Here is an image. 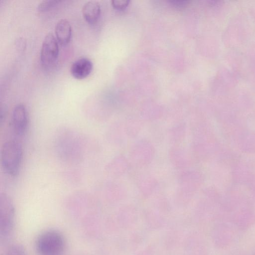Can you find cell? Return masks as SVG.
Wrapping results in <instances>:
<instances>
[{
  "label": "cell",
  "mask_w": 255,
  "mask_h": 255,
  "mask_svg": "<svg viewBox=\"0 0 255 255\" xmlns=\"http://www.w3.org/2000/svg\"><path fill=\"white\" fill-rule=\"evenodd\" d=\"M22 147L16 140L5 142L2 146L0 162L4 172L12 177L16 176L20 168L22 159Z\"/></svg>",
  "instance_id": "obj_1"
},
{
  "label": "cell",
  "mask_w": 255,
  "mask_h": 255,
  "mask_svg": "<svg viewBox=\"0 0 255 255\" xmlns=\"http://www.w3.org/2000/svg\"><path fill=\"white\" fill-rule=\"evenodd\" d=\"M39 255H63L65 242L63 236L55 230H48L41 234L36 242Z\"/></svg>",
  "instance_id": "obj_2"
},
{
  "label": "cell",
  "mask_w": 255,
  "mask_h": 255,
  "mask_svg": "<svg viewBox=\"0 0 255 255\" xmlns=\"http://www.w3.org/2000/svg\"><path fill=\"white\" fill-rule=\"evenodd\" d=\"M14 207L11 198L5 193L0 195V235L5 239L12 231L14 226Z\"/></svg>",
  "instance_id": "obj_3"
},
{
  "label": "cell",
  "mask_w": 255,
  "mask_h": 255,
  "mask_svg": "<svg viewBox=\"0 0 255 255\" xmlns=\"http://www.w3.org/2000/svg\"><path fill=\"white\" fill-rule=\"evenodd\" d=\"M58 43L52 33H48L45 36L40 50V60L44 65L51 66L57 60L59 51Z\"/></svg>",
  "instance_id": "obj_4"
},
{
  "label": "cell",
  "mask_w": 255,
  "mask_h": 255,
  "mask_svg": "<svg viewBox=\"0 0 255 255\" xmlns=\"http://www.w3.org/2000/svg\"><path fill=\"white\" fill-rule=\"evenodd\" d=\"M11 122L15 134L18 136L23 135L27 130L28 123L27 109L23 104H19L14 107Z\"/></svg>",
  "instance_id": "obj_5"
},
{
  "label": "cell",
  "mask_w": 255,
  "mask_h": 255,
  "mask_svg": "<svg viewBox=\"0 0 255 255\" xmlns=\"http://www.w3.org/2000/svg\"><path fill=\"white\" fill-rule=\"evenodd\" d=\"M93 66V63L90 59L86 57H81L72 64L70 72L76 79H84L91 73Z\"/></svg>",
  "instance_id": "obj_6"
},
{
  "label": "cell",
  "mask_w": 255,
  "mask_h": 255,
  "mask_svg": "<svg viewBox=\"0 0 255 255\" xmlns=\"http://www.w3.org/2000/svg\"><path fill=\"white\" fill-rule=\"evenodd\" d=\"M56 38L61 45H65L70 41L72 28L69 21L66 19H60L55 27Z\"/></svg>",
  "instance_id": "obj_7"
},
{
  "label": "cell",
  "mask_w": 255,
  "mask_h": 255,
  "mask_svg": "<svg viewBox=\"0 0 255 255\" xmlns=\"http://www.w3.org/2000/svg\"><path fill=\"white\" fill-rule=\"evenodd\" d=\"M82 12L85 20L89 24H93L96 23L100 17L101 6L96 1H89L83 6Z\"/></svg>",
  "instance_id": "obj_8"
},
{
  "label": "cell",
  "mask_w": 255,
  "mask_h": 255,
  "mask_svg": "<svg viewBox=\"0 0 255 255\" xmlns=\"http://www.w3.org/2000/svg\"><path fill=\"white\" fill-rule=\"evenodd\" d=\"M60 2V0H42L38 5V10L41 12L47 10Z\"/></svg>",
  "instance_id": "obj_9"
},
{
  "label": "cell",
  "mask_w": 255,
  "mask_h": 255,
  "mask_svg": "<svg viewBox=\"0 0 255 255\" xmlns=\"http://www.w3.org/2000/svg\"><path fill=\"white\" fill-rule=\"evenodd\" d=\"M5 255H26L23 248L19 245H14L10 247Z\"/></svg>",
  "instance_id": "obj_10"
},
{
  "label": "cell",
  "mask_w": 255,
  "mask_h": 255,
  "mask_svg": "<svg viewBox=\"0 0 255 255\" xmlns=\"http://www.w3.org/2000/svg\"><path fill=\"white\" fill-rule=\"evenodd\" d=\"M128 0H113L111 1L113 6L117 9L123 10L128 5Z\"/></svg>",
  "instance_id": "obj_11"
},
{
  "label": "cell",
  "mask_w": 255,
  "mask_h": 255,
  "mask_svg": "<svg viewBox=\"0 0 255 255\" xmlns=\"http://www.w3.org/2000/svg\"><path fill=\"white\" fill-rule=\"evenodd\" d=\"M170 2L175 5L176 6H183L185 5L188 1L187 0H170Z\"/></svg>",
  "instance_id": "obj_12"
}]
</instances>
